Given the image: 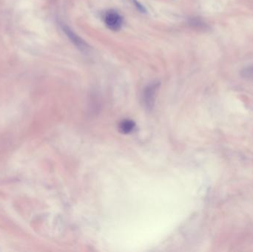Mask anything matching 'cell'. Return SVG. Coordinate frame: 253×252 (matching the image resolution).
<instances>
[{"label":"cell","instance_id":"obj_1","mask_svg":"<svg viewBox=\"0 0 253 252\" xmlns=\"http://www.w3.org/2000/svg\"><path fill=\"white\" fill-rule=\"evenodd\" d=\"M60 27L67 37L71 40V42L77 47V49H79L83 53H89L90 50V46L83 38L77 35L70 27L65 24L60 23Z\"/></svg>","mask_w":253,"mask_h":252},{"label":"cell","instance_id":"obj_2","mask_svg":"<svg viewBox=\"0 0 253 252\" xmlns=\"http://www.w3.org/2000/svg\"><path fill=\"white\" fill-rule=\"evenodd\" d=\"M103 20L107 28L113 31H120L124 22L123 16L114 10H109L105 12Z\"/></svg>","mask_w":253,"mask_h":252},{"label":"cell","instance_id":"obj_3","mask_svg":"<svg viewBox=\"0 0 253 252\" xmlns=\"http://www.w3.org/2000/svg\"><path fill=\"white\" fill-rule=\"evenodd\" d=\"M159 83H153L147 86L144 90V102L146 106L151 108L154 103L155 98H156V92L159 88Z\"/></svg>","mask_w":253,"mask_h":252},{"label":"cell","instance_id":"obj_4","mask_svg":"<svg viewBox=\"0 0 253 252\" xmlns=\"http://www.w3.org/2000/svg\"><path fill=\"white\" fill-rule=\"evenodd\" d=\"M241 75H242L244 78H245V79L253 81V65L244 68V69L241 71Z\"/></svg>","mask_w":253,"mask_h":252},{"label":"cell","instance_id":"obj_5","mask_svg":"<svg viewBox=\"0 0 253 252\" xmlns=\"http://www.w3.org/2000/svg\"><path fill=\"white\" fill-rule=\"evenodd\" d=\"M133 127V123H132V121H125L124 123H123L121 128L125 133H129V132L132 131Z\"/></svg>","mask_w":253,"mask_h":252},{"label":"cell","instance_id":"obj_6","mask_svg":"<svg viewBox=\"0 0 253 252\" xmlns=\"http://www.w3.org/2000/svg\"><path fill=\"white\" fill-rule=\"evenodd\" d=\"M132 1V3H133L134 6L138 9V11L141 12V13H146V9L141 3H139V1H137V0H130Z\"/></svg>","mask_w":253,"mask_h":252}]
</instances>
